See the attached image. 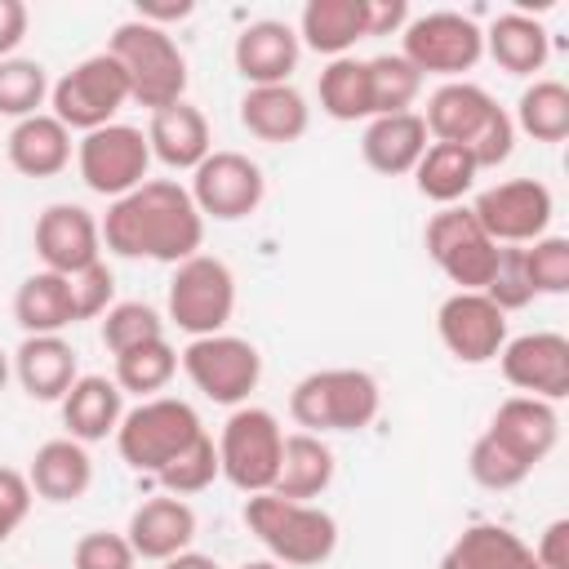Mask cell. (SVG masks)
Returning <instances> with one entry per match:
<instances>
[{
	"label": "cell",
	"mask_w": 569,
	"mask_h": 569,
	"mask_svg": "<svg viewBox=\"0 0 569 569\" xmlns=\"http://www.w3.org/2000/svg\"><path fill=\"white\" fill-rule=\"evenodd\" d=\"M222 476V467H218V445H213V436L204 431V436H196L156 480H160V489L164 493H173V498H187V493H200V489H209L213 480Z\"/></svg>",
	"instance_id": "obj_41"
},
{
	"label": "cell",
	"mask_w": 569,
	"mask_h": 569,
	"mask_svg": "<svg viewBox=\"0 0 569 569\" xmlns=\"http://www.w3.org/2000/svg\"><path fill=\"white\" fill-rule=\"evenodd\" d=\"M240 569H284V565H276V560H244Z\"/></svg>",
	"instance_id": "obj_54"
},
{
	"label": "cell",
	"mask_w": 569,
	"mask_h": 569,
	"mask_svg": "<svg viewBox=\"0 0 569 569\" xmlns=\"http://www.w3.org/2000/svg\"><path fill=\"white\" fill-rule=\"evenodd\" d=\"M298 58H302L298 31L276 18L249 22L231 44V62L244 76V84H289V76L298 71Z\"/></svg>",
	"instance_id": "obj_19"
},
{
	"label": "cell",
	"mask_w": 569,
	"mask_h": 569,
	"mask_svg": "<svg viewBox=\"0 0 569 569\" xmlns=\"http://www.w3.org/2000/svg\"><path fill=\"white\" fill-rule=\"evenodd\" d=\"M173 373H178V351L169 347V338H156V342H142V347L116 356V387L133 391L142 400L164 391L173 382Z\"/></svg>",
	"instance_id": "obj_37"
},
{
	"label": "cell",
	"mask_w": 569,
	"mask_h": 569,
	"mask_svg": "<svg viewBox=\"0 0 569 569\" xmlns=\"http://www.w3.org/2000/svg\"><path fill=\"white\" fill-rule=\"evenodd\" d=\"M427 124H422V111H396V116H373L365 120V133H360V156L373 173L382 178H400V173H413V164L422 160L427 151Z\"/></svg>",
	"instance_id": "obj_25"
},
{
	"label": "cell",
	"mask_w": 569,
	"mask_h": 569,
	"mask_svg": "<svg viewBox=\"0 0 569 569\" xmlns=\"http://www.w3.org/2000/svg\"><path fill=\"white\" fill-rule=\"evenodd\" d=\"M365 36V0H307L298 13V44L325 58H347Z\"/></svg>",
	"instance_id": "obj_32"
},
{
	"label": "cell",
	"mask_w": 569,
	"mask_h": 569,
	"mask_svg": "<svg viewBox=\"0 0 569 569\" xmlns=\"http://www.w3.org/2000/svg\"><path fill=\"white\" fill-rule=\"evenodd\" d=\"M27 27H31L27 4H22V0H0V62L13 58V49H18L22 36H27Z\"/></svg>",
	"instance_id": "obj_51"
},
{
	"label": "cell",
	"mask_w": 569,
	"mask_h": 569,
	"mask_svg": "<svg viewBox=\"0 0 569 569\" xmlns=\"http://www.w3.org/2000/svg\"><path fill=\"white\" fill-rule=\"evenodd\" d=\"M476 173L480 169H476L467 147H458V142H427L422 160L413 164V187H418L422 200L445 209V204H458L476 187Z\"/></svg>",
	"instance_id": "obj_34"
},
{
	"label": "cell",
	"mask_w": 569,
	"mask_h": 569,
	"mask_svg": "<svg viewBox=\"0 0 569 569\" xmlns=\"http://www.w3.org/2000/svg\"><path fill=\"white\" fill-rule=\"evenodd\" d=\"M489 436L502 440L529 467H538L556 449V440H560L556 405L551 400H538V396H507L493 409V418H489Z\"/></svg>",
	"instance_id": "obj_22"
},
{
	"label": "cell",
	"mask_w": 569,
	"mask_h": 569,
	"mask_svg": "<svg viewBox=\"0 0 569 569\" xmlns=\"http://www.w3.org/2000/svg\"><path fill=\"white\" fill-rule=\"evenodd\" d=\"M240 124L258 142L289 147L307 133L311 107L293 84H249L244 98H240Z\"/></svg>",
	"instance_id": "obj_23"
},
{
	"label": "cell",
	"mask_w": 569,
	"mask_h": 569,
	"mask_svg": "<svg viewBox=\"0 0 569 569\" xmlns=\"http://www.w3.org/2000/svg\"><path fill=\"white\" fill-rule=\"evenodd\" d=\"M213 445H218V467L227 485H236L240 493H271L280 471V449H284V431L271 409L236 405Z\"/></svg>",
	"instance_id": "obj_7"
},
{
	"label": "cell",
	"mask_w": 569,
	"mask_h": 569,
	"mask_svg": "<svg viewBox=\"0 0 569 569\" xmlns=\"http://www.w3.org/2000/svg\"><path fill=\"white\" fill-rule=\"evenodd\" d=\"M436 333L458 365H489L507 342V316L471 289H458L436 311Z\"/></svg>",
	"instance_id": "obj_16"
},
{
	"label": "cell",
	"mask_w": 569,
	"mask_h": 569,
	"mask_svg": "<svg viewBox=\"0 0 569 569\" xmlns=\"http://www.w3.org/2000/svg\"><path fill=\"white\" fill-rule=\"evenodd\" d=\"M422 244H427V258L449 276V284L471 289V293H480L489 284V276L498 267V249H502L476 222L471 204H445L440 213H431Z\"/></svg>",
	"instance_id": "obj_11"
},
{
	"label": "cell",
	"mask_w": 569,
	"mask_h": 569,
	"mask_svg": "<svg viewBox=\"0 0 569 569\" xmlns=\"http://www.w3.org/2000/svg\"><path fill=\"white\" fill-rule=\"evenodd\" d=\"M502 316L507 311H520V307H529L538 293H533V284H529V271H525V244H502L498 249V267H493V276H489V284L480 289Z\"/></svg>",
	"instance_id": "obj_43"
},
{
	"label": "cell",
	"mask_w": 569,
	"mask_h": 569,
	"mask_svg": "<svg viewBox=\"0 0 569 569\" xmlns=\"http://www.w3.org/2000/svg\"><path fill=\"white\" fill-rule=\"evenodd\" d=\"M533 565H538V569H569V520H551V525L538 533Z\"/></svg>",
	"instance_id": "obj_50"
},
{
	"label": "cell",
	"mask_w": 569,
	"mask_h": 569,
	"mask_svg": "<svg viewBox=\"0 0 569 569\" xmlns=\"http://www.w3.org/2000/svg\"><path fill=\"white\" fill-rule=\"evenodd\" d=\"M76 169H80V182L93 196L120 200V196H129L133 187L147 182V169H151L147 133L133 129V124H120V120L102 124V129H93L76 142Z\"/></svg>",
	"instance_id": "obj_12"
},
{
	"label": "cell",
	"mask_w": 569,
	"mask_h": 569,
	"mask_svg": "<svg viewBox=\"0 0 569 569\" xmlns=\"http://www.w3.org/2000/svg\"><path fill=\"white\" fill-rule=\"evenodd\" d=\"M36 258L44 262V271L58 276H76L84 267H93L102 258V227L84 204L58 200L36 218Z\"/></svg>",
	"instance_id": "obj_17"
},
{
	"label": "cell",
	"mask_w": 569,
	"mask_h": 569,
	"mask_svg": "<svg viewBox=\"0 0 569 569\" xmlns=\"http://www.w3.org/2000/svg\"><path fill=\"white\" fill-rule=\"evenodd\" d=\"M244 525L284 569H316L338 547V520L316 502H289L280 493H249Z\"/></svg>",
	"instance_id": "obj_2"
},
{
	"label": "cell",
	"mask_w": 569,
	"mask_h": 569,
	"mask_svg": "<svg viewBox=\"0 0 569 569\" xmlns=\"http://www.w3.org/2000/svg\"><path fill=\"white\" fill-rule=\"evenodd\" d=\"M485 53L507 71V76H533L547 67L551 58V36L538 18H529L525 9H507L489 22L485 31Z\"/></svg>",
	"instance_id": "obj_30"
},
{
	"label": "cell",
	"mask_w": 569,
	"mask_h": 569,
	"mask_svg": "<svg viewBox=\"0 0 569 569\" xmlns=\"http://www.w3.org/2000/svg\"><path fill=\"white\" fill-rule=\"evenodd\" d=\"M196 436H204L200 413L178 396H151L133 405L116 427V449L133 471L160 476Z\"/></svg>",
	"instance_id": "obj_5"
},
{
	"label": "cell",
	"mask_w": 569,
	"mask_h": 569,
	"mask_svg": "<svg viewBox=\"0 0 569 569\" xmlns=\"http://www.w3.org/2000/svg\"><path fill=\"white\" fill-rule=\"evenodd\" d=\"M164 569H222L213 556H200V551H182L173 560H164Z\"/></svg>",
	"instance_id": "obj_52"
},
{
	"label": "cell",
	"mask_w": 569,
	"mask_h": 569,
	"mask_svg": "<svg viewBox=\"0 0 569 569\" xmlns=\"http://www.w3.org/2000/svg\"><path fill=\"white\" fill-rule=\"evenodd\" d=\"M382 409V387L365 369H316L293 382L289 418L311 431H365Z\"/></svg>",
	"instance_id": "obj_4"
},
{
	"label": "cell",
	"mask_w": 569,
	"mask_h": 569,
	"mask_svg": "<svg viewBox=\"0 0 569 569\" xmlns=\"http://www.w3.org/2000/svg\"><path fill=\"white\" fill-rule=\"evenodd\" d=\"M67 284H71V311H76V325H80V320H102V311L116 302V276H111V267H107L102 258H98L93 267L67 276Z\"/></svg>",
	"instance_id": "obj_46"
},
{
	"label": "cell",
	"mask_w": 569,
	"mask_h": 569,
	"mask_svg": "<svg viewBox=\"0 0 569 569\" xmlns=\"http://www.w3.org/2000/svg\"><path fill=\"white\" fill-rule=\"evenodd\" d=\"M467 471H471V480H476L480 489L502 493V489H516L520 480H529V471H533V467H529L525 458H516L502 440H493V436L485 431V436H476V440H471Z\"/></svg>",
	"instance_id": "obj_42"
},
{
	"label": "cell",
	"mask_w": 569,
	"mask_h": 569,
	"mask_svg": "<svg viewBox=\"0 0 569 569\" xmlns=\"http://www.w3.org/2000/svg\"><path fill=\"white\" fill-rule=\"evenodd\" d=\"M498 111V98L476 84V80H445L431 98H427V111H422V124H427V138L431 142H458V147H471L476 133L493 120Z\"/></svg>",
	"instance_id": "obj_20"
},
{
	"label": "cell",
	"mask_w": 569,
	"mask_h": 569,
	"mask_svg": "<svg viewBox=\"0 0 569 569\" xmlns=\"http://www.w3.org/2000/svg\"><path fill=\"white\" fill-rule=\"evenodd\" d=\"M182 373L191 378V387L200 396H209L213 405H244L249 391H258L262 382V356L249 338L236 333H209V338H191L178 351Z\"/></svg>",
	"instance_id": "obj_10"
},
{
	"label": "cell",
	"mask_w": 569,
	"mask_h": 569,
	"mask_svg": "<svg viewBox=\"0 0 569 569\" xmlns=\"http://www.w3.org/2000/svg\"><path fill=\"white\" fill-rule=\"evenodd\" d=\"M107 53L120 62L129 80V102L160 111L187 98V53L169 36V27H151L142 18H129L111 31Z\"/></svg>",
	"instance_id": "obj_3"
},
{
	"label": "cell",
	"mask_w": 569,
	"mask_h": 569,
	"mask_svg": "<svg viewBox=\"0 0 569 569\" xmlns=\"http://www.w3.org/2000/svg\"><path fill=\"white\" fill-rule=\"evenodd\" d=\"M147 147H151V160H160L164 169H196L209 151H213V133H209V120L196 102H173V107H160L151 111L147 120Z\"/></svg>",
	"instance_id": "obj_24"
},
{
	"label": "cell",
	"mask_w": 569,
	"mask_h": 569,
	"mask_svg": "<svg viewBox=\"0 0 569 569\" xmlns=\"http://www.w3.org/2000/svg\"><path fill=\"white\" fill-rule=\"evenodd\" d=\"M31 485H27V471L18 467H0V542H9L18 533V525L31 516Z\"/></svg>",
	"instance_id": "obj_48"
},
{
	"label": "cell",
	"mask_w": 569,
	"mask_h": 569,
	"mask_svg": "<svg viewBox=\"0 0 569 569\" xmlns=\"http://www.w3.org/2000/svg\"><path fill=\"white\" fill-rule=\"evenodd\" d=\"M129 547L138 560H173L182 551H191V538H196V511L187 498H173V493H156L147 502L133 507L129 516V529H124Z\"/></svg>",
	"instance_id": "obj_18"
},
{
	"label": "cell",
	"mask_w": 569,
	"mask_h": 569,
	"mask_svg": "<svg viewBox=\"0 0 569 569\" xmlns=\"http://www.w3.org/2000/svg\"><path fill=\"white\" fill-rule=\"evenodd\" d=\"M4 151L22 178H53L71 164V129L53 120V111H36L9 129Z\"/></svg>",
	"instance_id": "obj_28"
},
{
	"label": "cell",
	"mask_w": 569,
	"mask_h": 569,
	"mask_svg": "<svg viewBox=\"0 0 569 569\" xmlns=\"http://www.w3.org/2000/svg\"><path fill=\"white\" fill-rule=\"evenodd\" d=\"M316 98L320 111L329 120L356 124V120H373V93H369V67L365 58H329V67L316 80Z\"/></svg>",
	"instance_id": "obj_35"
},
{
	"label": "cell",
	"mask_w": 569,
	"mask_h": 569,
	"mask_svg": "<svg viewBox=\"0 0 569 569\" xmlns=\"http://www.w3.org/2000/svg\"><path fill=\"white\" fill-rule=\"evenodd\" d=\"M98 333H102V347L111 356H120V351H133L142 342L164 338V316L151 302H111L102 311V329Z\"/></svg>",
	"instance_id": "obj_40"
},
{
	"label": "cell",
	"mask_w": 569,
	"mask_h": 569,
	"mask_svg": "<svg viewBox=\"0 0 569 569\" xmlns=\"http://www.w3.org/2000/svg\"><path fill=\"white\" fill-rule=\"evenodd\" d=\"M511 124L520 133H529L533 142H565L569 138V89L560 80H551V76L533 80L520 93Z\"/></svg>",
	"instance_id": "obj_36"
},
{
	"label": "cell",
	"mask_w": 569,
	"mask_h": 569,
	"mask_svg": "<svg viewBox=\"0 0 569 569\" xmlns=\"http://www.w3.org/2000/svg\"><path fill=\"white\" fill-rule=\"evenodd\" d=\"M525 271L533 293H565L569 289V240L565 236H538L525 244Z\"/></svg>",
	"instance_id": "obj_44"
},
{
	"label": "cell",
	"mask_w": 569,
	"mask_h": 569,
	"mask_svg": "<svg viewBox=\"0 0 569 569\" xmlns=\"http://www.w3.org/2000/svg\"><path fill=\"white\" fill-rule=\"evenodd\" d=\"M9 373H13V365H9V356L0 351V391H4V382H9Z\"/></svg>",
	"instance_id": "obj_53"
},
{
	"label": "cell",
	"mask_w": 569,
	"mask_h": 569,
	"mask_svg": "<svg viewBox=\"0 0 569 569\" xmlns=\"http://www.w3.org/2000/svg\"><path fill=\"white\" fill-rule=\"evenodd\" d=\"M102 249L116 258H147V262H187L204 244V218L191 200V191L173 178H147L129 196L111 200V209L98 218Z\"/></svg>",
	"instance_id": "obj_1"
},
{
	"label": "cell",
	"mask_w": 569,
	"mask_h": 569,
	"mask_svg": "<svg viewBox=\"0 0 569 569\" xmlns=\"http://www.w3.org/2000/svg\"><path fill=\"white\" fill-rule=\"evenodd\" d=\"M365 67H369L373 116L413 111V102H418V93H422V76L413 71V62H405L400 53H378V58H365Z\"/></svg>",
	"instance_id": "obj_38"
},
{
	"label": "cell",
	"mask_w": 569,
	"mask_h": 569,
	"mask_svg": "<svg viewBox=\"0 0 569 569\" xmlns=\"http://www.w3.org/2000/svg\"><path fill=\"white\" fill-rule=\"evenodd\" d=\"M409 18L413 13L405 0H365V36H396Z\"/></svg>",
	"instance_id": "obj_49"
},
{
	"label": "cell",
	"mask_w": 569,
	"mask_h": 569,
	"mask_svg": "<svg viewBox=\"0 0 569 569\" xmlns=\"http://www.w3.org/2000/svg\"><path fill=\"white\" fill-rule=\"evenodd\" d=\"M436 569H538V565H533V547L516 529L480 520L449 542Z\"/></svg>",
	"instance_id": "obj_29"
},
{
	"label": "cell",
	"mask_w": 569,
	"mask_h": 569,
	"mask_svg": "<svg viewBox=\"0 0 569 569\" xmlns=\"http://www.w3.org/2000/svg\"><path fill=\"white\" fill-rule=\"evenodd\" d=\"M27 485L36 498L44 502H76L89 493L93 485V458L80 440L71 436H58V440H44L36 453H31V467H27Z\"/></svg>",
	"instance_id": "obj_27"
},
{
	"label": "cell",
	"mask_w": 569,
	"mask_h": 569,
	"mask_svg": "<svg viewBox=\"0 0 569 569\" xmlns=\"http://www.w3.org/2000/svg\"><path fill=\"white\" fill-rule=\"evenodd\" d=\"M49 98V71L36 58H4L0 62V116L13 124L36 116Z\"/></svg>",
	"instance_id": "obj_39"
},
{
	"label": "cell",
	"mask_w": 569,
	"mask_h": 569,
	"mask_svg": "<svg viewBox=\"0 0 569 569\" xmlns=\"http://www.w3.org/2000/svg\"><path fill=\"white\" fill-rule=\"evenodd\" d=\"M471 213L493 244H533L538 236H547L556 200H551V187L538 178H507L485 187L471 200Z\"/></svg>",
	"instance_id": "obj_14"
},
{
	"label": "cell",
	"mask_w": 569,
	"mask_h": 569,
	"mask_svg": "<svg viewBox=\"0 0 569 569\" xmlns=\"http://www.w3.org/2000/svg\"><path fill=\"white\" fill-rule=\"evenodd\" d=\"M13 320H18L22 338H31V333H62L67 325H76L67 276L44 271V267L31 271L18 284V293H13Z\"/></svg>",
	"instance_id": "obj_33"
},
{
	"label": "cell",
	"mask_w": 569,
	"mask_h": 569,
	"mask_svg": "<svg viewBox=\"0 0 569 569\" xmlns=\"http://www.w3.org/2000/svg\"><path fill=\"white\" fill-rule=\"evenodd\" d=\"M58 409H62L67 436L80 440V445H93V440L116 436V427L124 418V391L116 387V378L80 373L71 382V391L58 400Z\"/></svg>",
	"instance_id": "obj_26"
},
{
	"label": "cell",
	"mask_w": 569,
	"mask_h": 569,
	"mask_svg": "<svg viewBox=\"0 0 569 569\" xmlns=\"http://www.w3.org/2000/svg\"><path fill=\"white\" fill-rule=\"evenodd\" d=\"M498 369L520 396H538L556 405L569 396V338L556 329L507 338L498 351Z\"/></svg>",
	"instance_id": "obj_15"
},
{
	"label": "cell",
	"mask_w": 569,
	"mask_h": 569,
	"mask_svg": "<svg viewBox=\"0 0 569 569\" xmlns=\"http://www.w3.org/2000/svg\"><path fill=\"white\" fill-rule=\"evenodd\" d=\"M511 147H516V124H511L507 107H498V111H493V120L476 133V142H471L467 151H471L476 169H498V164H507V160H511Z\"/></svg>",
	"instance_id": "obj_47"
},
{
	"label": "cell",
	"mask_w": 569,
	"mask_h": 569,
	"mask_svg": "<svg viewBox=\"0 0 569 569\" xmlns=\"http://www.w3.org/2000/svg\"><path fill=\"white\" fill-rule=\"evenodd\" d=\"M187 191H191L200 218L240 222V218L258 213V204L267 196V178H262L258 160H249L244 151H209L191 169V187Z\"/></svg>",
	"instance_id": "obj_13"
},
{
	"label": "cell",
	"mask_w": 569,
	"mask_h": 569,
	"mask_svg": "<svg viewBox=\"0 0 569 569\" xmlns=\"http://www.w3.org/2000/svg\"><path fill=\"white\" fill-rule=\"evenodd\" d=\"M71 569H138V556L124 533L89 529L71 547Z\"/></svg>",
	"instance_id": "obj_45"
},
{
	"label": "cell",
	"mask_w": 569,
	"mask_h": 569,
	"mask_svg": "<svg viewBox=\"0 0 569 569\" xmlns=\"http://www.w3.org/2000/svg\"><path fill=\"white\" fill-rule=\"evenodd\" d=\"M400 58L413 62V71L462 80L480 58H485V31L476 18L453 13V9H431L405 22L400 31Z\"/></svg>",
	"instance_id": "obj_8"
},
{
	"label": "cell",
	"mask_w": 569,
	"mask_h": 569,
	"mask_svg": "<svg viewBox=\"0 0 569 569\" xmlns=\"http://www.w3.org/2000/svg\"><path fill=\"white\" fill-rule=\"evenodd\" d=\"M164 316L187 338L227 333V325L236 316V276H231V267L213 253H196V258L178 262L173 276H169Z\"/></svg>",
	"instance_id": "obj_6"
},
{
	"label": "cell",
	"mask_w": 569,
	"mask_h": 569,
	"mask_svg": "<svg viewBox=\"0 0 569 569\" xmlns=\"http://www.w3.org/2000/svg\"><path fill=\"white\" fill-rule=\"evenodd\" d=\"M333 471H338L333 449L311 431H293V436H284L280 471H276L271 493L289 498V502H311L333 485Z\"/></svg>",
	"instance_id": "obj_31"
},
{
	"label": "cell",
	"mask_w": 569,
	"mask_h": 569,
	"mask_svg": "<svg viewBox=\"0 0 569 569\" xmlns=\"http://www.w3.org/2000/svg\"><path fill=\"white\" fill-rule=\"evenodd\" d=\"M129 102V80L120 71V62L102 49L80 58L71 71H62L49 84V107L53 120H62L71 133H93L102 124H116V111Z\"/></svg>",
	"instance_id": "obj_9"
},
{
	"label": "cell",
	"mask_w": 569,
	"mask_h": 569,
	"mask_svg": "<svg viewBox=\"0 0 569 569\" xmlns=\"http://www.w3.org/2000/svg\"><path fill=\"white\" fill-rule=\"evenodd\" d=\"M13 365V378L18 387L40 400V405H58L71 382L80 378V365H76V347L62 338V333H31L18 342V351L9 356Z\"/></svg>",
	"instance_id": "obj_21"
}]
</instances>
